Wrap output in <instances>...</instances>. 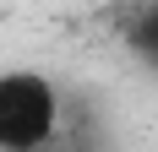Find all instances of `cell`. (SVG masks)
Wrapping results in <instances>:
<instances>
[{
  "label": "cell",
  "instance_id": "cell-1",
  "mask_svg": "<svg viewBox=\"0 0 158 152\" xmlns=\"http://www.w3.org/2000/svg\"><path fill=\"white\" fill-rule=\"evenodd\" d=\"M65 125V98L55 76L11 65L0 71V152H55Z\"/></svg>",
  "mask_w": 158,
  "mask_h": 152
},
{
  "label": "cell",
  "instance_id": "cell-2",
  "mask_svg": "<svg viewBox=\"0 0 158 152\" xmlns=\"http://www.w3.org/2000/svg\"><path fill=\"white\" fill-rule=\"evenodd\" d=\"M126 44H131V54L158 76V0H142V6H136V16H131V27H126Z\"/></svg>",
  "mask_w": 158,
  "mask_h": 152
}]
</instances>
